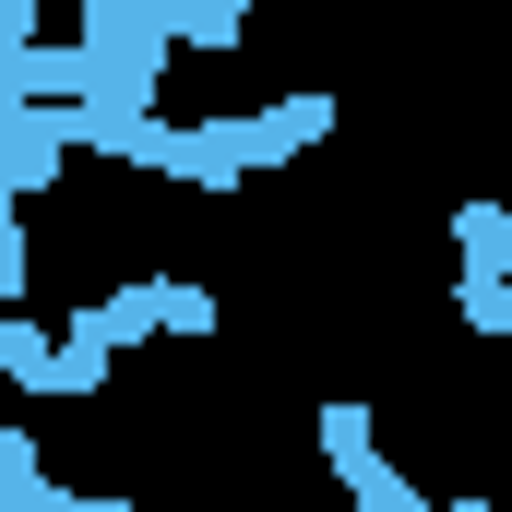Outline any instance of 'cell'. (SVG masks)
<instances>
[{"label":"cell","mask_w":512,"mask_h":512,"mask_svg":"<svg viewBox=\"0 0 512 512\" xmlns=\"http://www.w3.org/2000/svg\"><path fill=\"white\" fill-rule=\"evenodd\" d=\"M251 0H179V48H239Z\"/></svg>","instance_id":"3957f363"},{"label":"cell","mask_w":512,"mask_h":512,"mask_svg":"<svg viewBox=\"0 0 512 512\" xmlns=\"http://www.w3.org/2000/svg\"><path fill=\"white\" fill-rule=\"evenodd\" d=\"M322 453H334V477H346L370 512H417V489L370 453V405H322Z\"/></svg>","instance_id":"6da1fadb"},{"label":"cell","mask_w":512,"mask_h":512,"mask_svg":"<svg viewBox=\"0 0 512 512\" xmlns=\"http://www.w3.org/2000/svg\"><path fill=\"white\" fill-rule=\"evenodd\" d=\"M453 251H465V274H512V203H465Z\"/></svg>","instance_id":"7a4b0ae2"}]
</instances>
